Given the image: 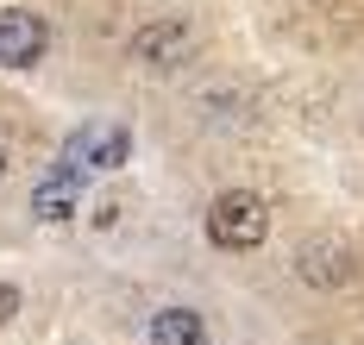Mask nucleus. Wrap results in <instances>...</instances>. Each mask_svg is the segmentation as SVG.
<instances>
[{"mask_svg":"<svg viewBox=\"0 0 364 345\" xmlns=\"http://www.w3.org/2000/svg\"><path fill=\"white\" fill-rule=\"evenodd\" d=\"M75 201H82V176H75V170H57L50 182L32 189V214L50 220V226H63V220H75Z\"/></svg>","mask_w":364,"mask_h":345,"instance_id":"obj_6","label":"nucleus"},{"mask_svg":"<svg viewBox=\"0 0 364 345\" xmlns=\"http://www.w3.org/2000/svg\"><path fill=\"white\" fill-rule=\"evenodd\" d=\"M188 50H195V32L182 19H151L132 32V63H145V70H182Z\"/></svg>","mask_w":364,"mask_h":345,"instance_id":"obj_2","label":"nucleus"},{"mask_svg":"<svg viewBox=\"0 0 364 345\" xmlns=\"http://www.w3.org/2000/svg\"><path fill=\"white\" fill-rule=\"evenodd\" d=\"M295 276H301L308 289H346V283H352V251L333 245V239H308V245L295 251Z\"/></svg>","mask_w":364,"mask_h":345,"instance_id":"obj_5","label":"nucleus"},{"mask_svg":"<svg viewBox=\"0 0 364 345\" xmlns=\"http://www.w3.org/2000/svg\"><path fill=\"white\" fill-rule=\"evenodd\" d=\"M13 314H19V289H13V283H0V327H6Z\"/></svg>","mask_w":364,"mask_h":345,"instance_id":"obj_8","label":"nucleus"},{"mask_svg":"<svg viewBox=\"0 0 364 345\" xmlns=\"http://www.w3.org/2000/svg\"><path fill=\"white\" fill-rule=\"evenodd\" d=\"M126 151H132V132H126V126H82L70 145H63V170H75V176H82L88 163H95V170H119Z\"/></svg>","mask_w":364,"mask_h":345,"instance_id":"obj_4","label":"nucleus"},{"mask_svg":"<svg viewBox=\"0 0 364 345\" xmlns=\"http://www.w3.org/2000/svg\"><path fill=\"white\" fill-rule=\"evenodd\" d=\"M44 50H50V26L38 13H26V6H6L0 13V63L32 70V63H44Z\"/></svg>","mask_w":364,"mask_h":345,"instance_id":"obj_3","label":"nucleus"},{"mask_svg":"<svg viewBox=\"0 0 364 345\" xmlns=\"http://www.w3.org/2000/svg\"><path fill=\"white\" fill-rule=\"evenodd\" d=\"M151 345H208V320L195 307H157L151 314Z\"/></svg>","mask_w":364,"mask_h":345,"instance_id":"obj_7","label":"nucleus"},{"mask_svg":"<svg viewBox=\"0 0 364 345\" xmlns=\"http://www.w3.org/2000/svg\"><path fill=\"white\" fill-rule=\"evenodd\" d=\"M208 239H214L220 251H257V245L270 239V207H264L252 189L214 195V207H208Z\"/></svg>","mask_w":364,"mask_h":345,"instance_id":"obj_1","label":"nucleus"},{"mask_svg":"<svg viewBox=\"0 0 364 345\" xmlns=\"http://www.w3.org/2000/svg\"><path fill=\"white\" fill-rule=\"evenodd\" d=\"M6 163H13V157H6V145H0V182H6Z\"/></svg>","mask_w":364,"mask_h":345,"instance_id":"obj_9","label":"nucleus"}]
</instances>
